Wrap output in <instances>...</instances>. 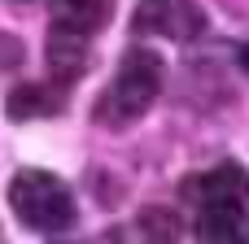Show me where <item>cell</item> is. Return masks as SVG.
Here are the masks:
<instances>
[{"instance_id": "277c9868", "label": "cell", "mask_w": 249, "mask_h": 244, "mask_svg": "<svg viewBox=\"0 0 249 244\" xmlns=\"http://www.w3.org/2000/svg\"><path fill=\"white\" fill-rule=\"evenodd\" d=\"M179 196L193 210H206V205H249V170L241 162H219V166L184 179Z\"/></svg>"}, {"instance_id": "8992f818", "label": "cell", "mask_w": 249, "mask_h": 244, "mask_svg": "<svg viewBox=\"0 0 249 244\" xmlns=\"http://www.w3.org/2000/svg\"><path fill=\"white\" fill-rule=\"evenodd\" d=\"M197 240L245 244L249 240V205H206V210H197Z\"/></svg>"}, {"instance_id": "8fae6325", "label": "cell", "mask_w": 249, "mask_h": 244, "mask_svg": "<svg viewBox=\"0 0 249 244\" xmlns=\"http://www.w3.org/2000/svg\"><path fill=\"white\" fill-rule=\"evenodd\" d=\"M18 4H26V0H18Z\"/></svg>"}, {"instance_id": "3957f363", "label": "cell", "mask_w": 249, "mask_h": 244, "mask_svg": "<svg viewBox=\"0 0 249 244\" xmlns=\"http://www.w3.org/2000/svg\"><path fill=\"white\" fill-rule=\"evenodd\" d=\"M131 31L188 44L206 31V13H201L197 0H140L136 13H131Z\"/></svg>"}, {"instance_id": "5b68a950", "label": "cell", "mask_w": 249, "mask_h": 244, "mask_svg": "<svg viewBox=\"0 0 249 244\" xmlns=\"http://www.w3.org/2000/svg\"><path fill=\"white\" fill-rule=\"evenodd\" d=\"M114 17V0H53V26L70 35H101Z\"/></svg>"}, {"instance_id": "ba28073f", "label": "cell", "mask_w": 249, "mask_h": 244, "mask_svg": "<svg viewBox=\"0 0 249 244\" xmlns=\"http://www.w3.org/2000/svg\"><path fill=\"white\" fill-rule=\"evenodd\" d=\"M88 65H92V57H88V39L53 26V35H48V70H53V79H57L61 87H70L79 74H88Z\"/></svg>"}, {"instance_id": "7a4b0ae2", "label": "cell", "mask_w": 249, "mask_h": 244, "mask_svg": "<svg viewBox=\"0 0 249 244\" xmlns=\"http://www.w3.org/2000/svg\"><path fill=\"white\" fill-rule=\"evenodd\" d=\"M9 210L22 227H31L39 236H61L79 218L70 188L48 170H18L9 183Z\"/></svg>"}, {"instance_id": "30bf717a", "label": "cell", "mask_w": 249, "mask_h": 244, "mask_svg": "<svg viewBox=\"0 0 249 244\" xmlns=\"http://www.w3.org/2000/svg\"><path fill=\"white\" fill-rule=\"evenodd\" d=\"M241 65H245V74H249V44H245V52H241Z\"/></svg>"}, {"instance_id": "9c48e42d", "label": "cell", "mask_w": 249, "mask_h": 244, "mask_svg": "<svg viewBox=\"0 0 249 244\" xmlns=\"http://www.w3.org/2000/svg\"><path fill=\"white\" fill-rule=\"evenodd\" d=\"M140 223H144V227H153V231H149L153 240H175V236H179V218H175V214H162V210H149V214H144Z\"/></svg>"}, {"instance_id": "52a82bcc", "label": "cell", "mask_w": 249, "mask_h": 244, "mask_svg": "<svg viewBox=\"0 0 249 244\" xmlns=\"http://www.w3.org/2000/svg\"><path fill=\"white\" fill-rule=\"evenodd\" d=\"M61 109H66V87L57 79L53 83H22L4 100V114L18 118V122H26V118H53Z\"/></svg>"}, {"instance_id": "6da1fadb", "label": "cell", "mask_w": 249, "mask_h": 244, "mask_svg": "<svg viewBox=\"0 0 249 244\" xmlns=\"http://www.w3.org/2000/svg\"><path fill=\"white\" fill-rule=\"evenodd\" d=\"M162 79H166V70H162L158 52L127 48L123 61H118V70H114V79H109V87L96 100V122L109 127V131H123L131 122H140L153 109V100L162 92Z\"/></svg>"}]
</instances>
